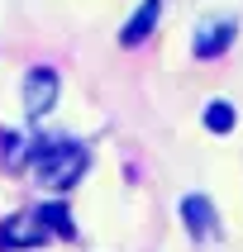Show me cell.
Wrapping results in <instances>:
<instances>
[{
	"label": "cell",
	"mask_w": 243,
	"mask_h": 252,
	"mask_svg": "<svg viewBox=\"0 0 243 252\" xmlns=\"http://www.w3.org/2000/svg\"><path fill=\"white\" fill-rule=\"evenodd\" d=\"M200 119H205L210 133H229V128H234V105H229V100H210Z\"/></svg>",
	"instance_id": "obj_7"
},
{
	"label": "cell",
	"mask_w": 243,
	"mask_h": 252,
	"mask_svg": "<svg viewBox=\"0 0 243 252\" xmlns=\"http://www.w3.org/2000/svg\"><path fill=\"white\" fill-rule=\"evenodd\" d=\"M38 214V224L48 228V233H71V214H67V205H43V210H34Z\"/></svg>",
	"instance_id": "obj_8"
},
{
	"label": "cell",
	"mask_w": 243,
	"mask_h": 252,
	"mask_svg": "<svg viewBox=\"0 0 243 252\" xmlns=\"http://www.w3.org/2000/svg\"><path fill=\"white\" fill-rule=\"evenodd\" d=\"M181 219H186V228H191V233L200 238V233H205V228L214 224L210 200H205V195H186V200H181Z\"/></svg>",
	"instance_id": "obj_6"
},
{
	"label": "cell",
	"mask_w": 243,
	"mask_h": 252,
	"mask_svg": "<svg viewBox=\"0 0 243 252\" xmlns=\"http://www.w3.org/2000/svg\"><path fill=\"white\" fill-rule=\"evenodd\" d=\"M43 238H48V228L38 224V214H14L0 228V243H10V248H38Z\"/></svg>",
	"instance_id": "obj_3"
},
{
	"label": "cell",
	"mask_w": 243,
	"mask_h": 252,
	"mask_svg": "<svg viewBox=\"0 0 243 252\" xmlns=\"http://www.w3.org/2000/svg\"><path fill=\"white\" fill-rule=\"evenodd\" d=\"M229 43H234V24L224 19V24H205V29L196 33V43H191V48H196V57H219Z\"/></svg>",
	"instance_id": "obj_5"
},
{
	"label": "cell",
	"mask_w": 243,
	"mask_h": 252,
	"mask_svg": "<svg viewBox=\"0 0 243 252\" xmlns=\"http://www.w3.org/2000/svg\"><path fill=\"white\" fill-rule=\"evenodd\" d=\"M24 114H48L57 105V95H62V81H57V71L53 67H34V71H24Z\"/></svg>",
	"instance_id": "obj_2"
},
{
	"label": "cell",
	"mask_w": 243,
	"mask_h": 252,
	"mask_svg": "<svg viewBox=\"0 0 243 252\" xmlns=\"http://www.w3.org/2000/svg\"><path fill=\"white\" fill-rule=\"evenodd\" d=\"M157 14H162V5H157V0H143V10L134 14L129 24H124V33H119V43H124V48H139V43L148 38V33H153Z\"/></svg>",
	"instance_id": "obj_4"
},
{
	"label": "cell",
	"mask_w": 243,
	"mask_h": 252,
	"mask_svg": "<svg viewBox=\"0 0 243 252\" xmlns=\"http://www.w3.org/2000/svg\"><path fill=\"white\" fill-rule=\"evenodd\" d=\"M81 171H86V153L76 143H53L38 157V186H48V190H67Z\"/></svg>",
	"instance_id": "obj_1"
}]
</instances>
